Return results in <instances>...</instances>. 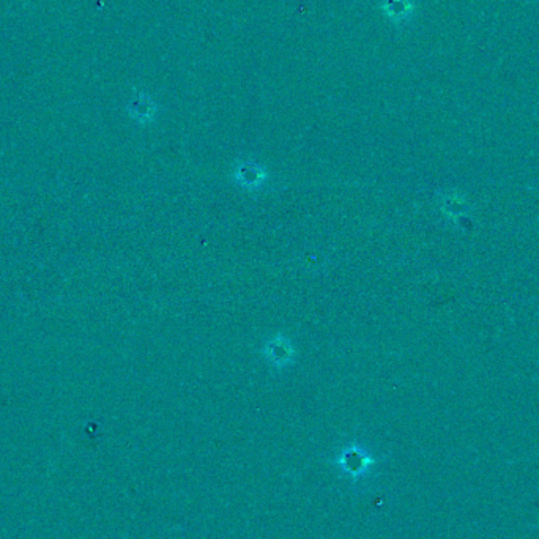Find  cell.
<instances>
[{
	"label": "cell",
	"instance_id": "7a4b0ae2",
	"mask_svg": "<svg viewBox=\"0 0 539 539\" xmlns=\"http://www.w3.org/2000/svg\"><path fill=\"white\" fill-rule=\"evenodd\" d=\"M268 177V173L256 163H240L233 171V178L241 188L246 191H259L265 185V180Z\"/></svg>",
	"mask_w": 539,
	"mask_h": 539
},
{
	"label": "cell",
	"instance_id": "3957f363",
	"mask_svg": "<svg viewBox=\"0 0 539 539\" xmlns=\"http://www.w3.org/2000/svg\"><path fill=\"white\" fill-rule=\"evenodd\" d=\"M129 114L133 115L134 120H138L141 123H147L153 120L154 114H157V106L154 103L147 98L144 94H141L134 98L129 104Z\"/></svg>",
	"mask_w": 539,
	"mask_h": 539
},
{
	"label": "cell",
	"instance_id": "6da1fadb",
	"mask_svg": "<svg viewBox=\"0 0 539 539\" xmlns=\"http://www.w3.org/2000/svg\"><path fill=\"white\" fill-rule=\"evenodd\" d=\"M264 357L273 368L284 369L294 363L295 352L290 340L282 334H278L264 347Z\"/></svg>",
	"mask_w": 539,
	"mask_h": 539
}]
</instances>
